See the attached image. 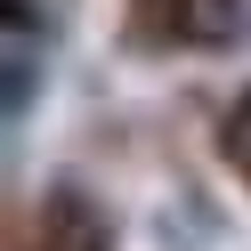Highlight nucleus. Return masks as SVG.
I'll use <instances>...</instances> for the list:
<instances>
[{
    "instance_id": "nucleus-1",
    "label": "nucleus",
    "mask_w": 251,
    "mask_h": 251,
    "mask_svg": "<svg viewBox=\"0 0 251 251\" xmlns=\"http://www.w3.org/2000/svg\"><path fill=\"white\" fill-rule=\"evenodd\" d=\"M33 73H41L33 0H8V122H25V105H33Z\"/></svg>"
},
{
    "instance_id": "nucleus-2",
    "label": "nucleus",
    "mask_w": 251,
    "mask_h": 251,
    "mask_svg": "<svg viewBox=\"0 0 251 251\" xmlns=\"http://www.w3.org/2000/svg\"><path fill=\"white\" fill-rule=\"evenodd\" d=\"M186 25H195L202 41H251V0H195Z\"/></svg>"
},
{
    "instance_id": "nucleus-3",
    "label": "nucleus",
    "mask_w": 251,
    "mask_h": 251,
    "mask_svg": "<svg viewBox=\"0 0 251 251\" xmlns=\"http://www.w3.org/2000/svg\"><path fill=\"white\" fill-rule=\"evenodd\" d=\"M227 162L251 178V89L235 98V114H227Z\"/></svg>"
}]
</instances>
